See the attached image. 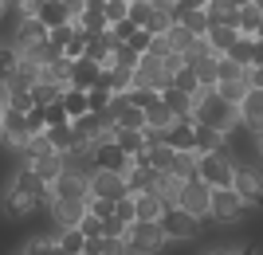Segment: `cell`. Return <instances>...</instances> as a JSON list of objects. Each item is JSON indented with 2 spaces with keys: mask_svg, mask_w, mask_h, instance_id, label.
Listing matches in <instances>:
<instances>
[{
  "mask_svg": "<svg viewBox=\"0 0 263 255\" xmlns=\"http://www.w3.org/2000/svg\"><path fill=\"white\" fill-rule=\"evenodd\" d=\"M193 122H204V126H216L232 138L236 130H243L240 122V106L228 102L220 94V87H200L197 90V110H193Z\"/></svg>",
  "mask_w": 263,
  "mask_h": 255,
  "instance_id": "1",
  "label": "cell"
},
{
  "mask_svg": "<svg viewBox=\"0 0 263 255\" xmlns=\"http://www.w3.org/2000/svg\"><path fill=\"white\" fill-rule=\"evenodd\" d=\"M126 244H130L134 255H154V251H161L165 244H173V240H169L161 220H134L130 232H126Z\"/></svg>",
  "mask_w": 263,
  "mask_h": 255,
  "instance_id": "2",
  "label": "cell"
},
{
  "mask_svg": "<svg viewBox=\"0 0 263 255\" xmlns=\"http://www.w3.org/2000/svg\"><path fill=\"white\" fill-rule=\"evenodd\" d=\"M243 212H248V200L236 192V185H224V189H212V224H240Z\"/></svg>",
  "mask_w": 263,
  "mask_h": 255,
  "instance_id": "3",
  "label": "cell"
},
{
  "mask_svg": "<svg viewBox=\"0 0 263 255\" xmlns=\"http://www.w3.org/2000/svg\"><path fill=\"white\" fill-rule=\"evenodd\" d=\"M200 177L209 181L212 189H224L236 181V161H232L228 149H212V153H200Z\"/></svg>",
  "mask_w": 263,
  "mask_h": 255,
  "instance_id": "4",
  "label": "cell"
},
{
  "mask_svg": "<svg viewBox=\"0 0 263 255\" xmlns=\"http://www.w3.org/2000/svg\"><path fill=\"white\" fill-rule=\"evenodd\" d=\"M47 212H51L55 228H79L83 216L90 212V200L87 197H51L47 200Z\"/></svg>",
  "mask_w": 263,
  "mask_h": 255,
  "instance_id": "5",
  "label": "cell"
},
{
  "mask_svg": "<svg viewBox=\"0 0 263 255\" xmlns=\"http://www.w3.org/2000/svg\"><path fill=\"white\" fill-rule=\"evenodd\" d=\"M161 224H165V232H169V240H181V244H193L200 236V216H193L189 208H181V204H173V208L161 216Z\"/></svg>",
  "mask_w": 263,
  "mask_h": 255,
  "instance_id": "6",
  "label": "cell"
},
{
  "mask_svg": "<svg viewBox=\"0 0 263 255\" xmlns=\"http://www.w3.org/2000/svg\"><path fill=\"white\" fill-rule=\"evenodd\" d=\"M177 204H181V208H189L193 216H200V220H209V212H212V185H209L204 177L185 181V185H181Z\"/></svg>",
  "mask_w": 263,
  "mask_h": 255,
  "instance_id": "7",
  "label": "cell"
},
{
  "mask_svg": "<svg viewBox=\"0 0 263 255\" xmlns=\"http://www.w3.org/2000/svg\"><path fill=\"white\" fill-rule=\"evenodd\" d=\"M90 161H95V169H126L134 165V153H126L122 149L118 138H106V142H95L90 145Z\"/></svg>",
  "mask_w": 263,
  "mask_h": 255,
  "instance_id": "8",
  "label": "cell"
},
{
  "mask_svg": "<svg viewBox=\"0 0 263 255\" xmlns=\"http://www.w3.org/2000/svg\"><path fill=\"white\" fill-rule=\"evenodd\" d=\"M236 192L248 200V208H259L263 204V173L255 165H236Z\"/></svg>",
  "mask_w": 263,
  "mask_h": 255,
  "instance_id": "9",
  "label": "cell"
},
{
  "mask_svg": "<svg viewBox=\"0 0 263 255\" xmlns=\"http://www.w3.org/2000/svg\"><path fill=\"white\" fill-rule=\"evenodd\" d=\"M47 192H35V189H24V185H16L12 181V189H8V197H4V208L12 212V216H28V212H35L40 204H47Z\"/></svg>",
  "mask_w": 263,
  "mask_h": 255,
  "instance_id": "10",
  "label": "cell"
},
{
  "mask_svg": "<svg viewBox=\"0 0 263 255\" xmlns=\"http://www.w3.org/2000/svg\"><path fill=\"white\" fill-rule=\"evenodd\" d=\"M40 40H47V24L40 20V16H20V24H16V35H12V47L20 51V55H28Z\"/></svg>",
  "mask_w": 263,
  "mask_h": 255,
  "instance_id": "11",
  "label": "cell"
},
{
  "mask_svg": "<svg viewBox=\"0 0 263 255\" xmlns=\"http://www.w3.org/2000/svg\"><path fill=\"white\" fill-rule=\"evenodd\" d=\"M90 177H95V173L67 165L63 173H59V181L51 185V197H90Z\"/></svg>",
  "mask_w": 263,
  "mask_h": 255,
  "instance_id": "12",
  "label": "cell"
},
{
  "mask_svg": "<svg viewBox=\"0 0 263 255\" xmlns=\"http://www.w3.org/2000/svg\"><path fill=\"white\" fill-rule=\"evenodd\" d=\"M90 192L110 197V200L126 197V192H130V185H126V173H122V169H95V177H90Z\"/></svg>",
  "mask_w": 263,
  "mask_h": 255,
  "instance_id": "13",
  "label": "cell"
},
{
  "mask_svg": "<svg viewBox=\"0 0 263 255\" xmlns=\"http://www.w3.org/2000/svg\"><path fill=\"white\" fill-rule=\"evenodd\" d=\"M0 138L8 145H16V149H24V145L32 142V130H28V110H16V106H8V114H4V126H0Z\"/></svg>",
  "mask_w": 263,
  "mask_h": 255,
  "instance_id": "14",
  "label": "cell"
},
{
  "mask_svg": "<svg viewBox=\"0 0 263 255\" xmlns=\"http://www.w3.org/2000/svg\"><path fill=\"white\" fill-rule=\"evenodd\" d=\"M240 122L248 133H259L263 130V87H252L248 99L240 102Z\"/></svg>",
  "mask_w": 263,
  "mask_h": 255,
  "instance_id": "15",
  "label": "cell"
},
{
  "mask_svg": "<svg viewBox=\"0 0 263 255\" xmlns=\"http://www.w3.org/2000/svg\"><path fill=\"white\" fill-rule=\"evenodd\" d=\"M134 204H138V220H161L165 212L173 208V204H169V200H165L161 192H154V189L134 192Z\"/></svg>",
  "mask_w": 263,
  "mask_h": 255,
  "instance_id": "16",
  "label": "cell"
},
{
  "mask_svg": "<svg viewBox=\"0 0 263 255\" xmlns=\"http://www.w3.org/2000/svg\"><path fill=\"white\" fill-rule=\"evenodd\" d=\"M99 75H102V63H99V59H90V55H83V59L71 63V87L90 90L95 83H99Z\"/></svg>",
  "mask_w": 263,
  "mask_h": 255,
  "instance_id": "17",
  "label": "cell"
},
{
  "mask_svg": "<svg viewBox=\"0 0 263 255\" xmlns=\"http://www.w3.org/2000/svg\"><path fill=\"white\" fill-rule=\"evenodd\" d=\"M161 99L169 102V110H173L177 118H193V110H197V94H193V90H181L177 83L161 90Z\"/></svg>",
  "mask_w": 263,
  "mask_h": 255,
  "instance_id": "18",
  "label": "cell"
},
{
  "mask_svg": "<svg viewBox=\"0 0 263 255\" xmlns=\"http://www.w3.org/2000/svg\"><path fill=\"white\" fill-rule=\"evenodd\" d=\"M75 20H79V28H83L87 35L106 32V28H110V20H106V0H102V4H83V12H79Z\"/></svg>",
  "mask_w": 263,
  "mask_h": 255,
  "instance_id": "19",
  "label": "cell"
},
{
  "mask_svg": "<svg viewBox=\"0 0 263 255\" xmlns=\"http://www.w3.org/2000/svg\"><path fill=\"white\" fill-rule=\"evenodd\" d=\"M154 177H157V169L149 165V161H142V157H134V165L126 169V185H130V192L154 189Z\"/></svg>",
  "mask_w": 263,
  "mask_h": 255,
  "instance_id": "20",
  "label": "cell"
},
{
  "mask_svg": "<svg viewBox=\"0 0 263 255\" xmlns=\"http://www.w3.org/2000/svg\"><path fill=\"white\" fill-rule=\"evenodd\" d=\"M165 142L173 145V149H197V122H193V118H181L177 126H169Z\"/></svg>",
  "mask_w": 263,
  "mask_h": 255,
  "instance_id": "21",
  "label": "cell"
},
{
  "mask_svg": "<svg viewBox=\"0 0 263 255\" xmlns=\"http://www.w3.org/2000/svg\"><path fill=\"white\" fill-rule=\"evenodd\" d=\"M165 35H169V47H173V51H181V55L197 51V44L204 40V35H197L193 28H189V24H181V20H177V24H173V28H169Z\"/></svg>",
  "mask_w": 263,
  "mask_h": 255,
  "instance_id": "22",
  "label": "cell"
},
{
  "mask_svg": "<svg viewBox=\"0 0 263 255\" xmlns=\"http://www.w3.org/2000/svg\"><path fill=\"white\" fill-rule=\"evenodd\" d=\"M228 142H232V138H228L224 130L197 122V149H200V153H212V149H228Z\"/></svg>",
  "mask_w": 263,
  "mask_h": 255,
  "instance_id": "23",
  "label": "cell"
},
{
  "mask_svg": "<svg viewBox=\"0 0 263 255\" xmlns=\"http://www.w3.org/2000/svg\"><path fill=\"white\" fill-rule=\"evenodd\" d=\"M177 122H181V118H177V114L169 110V102H165V99H157L154 106L145 110V126H149V130H161V133H169V126H177Z\"/></svg>",
  "mask_w": 263,
  "mask_h": 255,
  "instance_id": "24",
  "label": "cell"
},
{
  "mask_svg": "<svg viewBox=\"0 0 263 255\" xmlns=\"http://www.w3.org/2000/svg\"><path fill=\"white\" fill-rule=\"evenodd\" d=\"M240 35H243V32L236 28V24H212L204 40L212 44V51H220V55H224V51H228V47L236 44V40H240Z\"/></svg>",
  "mask_w": 263,
  "mask_h": 255,
  "instance_id": "25",
  "label": "cell"
},
{
  "mask_svg": "<svg viewBox=\"0 0 263 255\" xmlns=\"http://www.w3.org/2000/svg\"><path fill=\"white\" fill-rule=\"evenodd\" d=\"M173 173H177L181 181L200 177V149H177V157H173Z\"/></svg>",
  "mask_w": 263,
  "mask_h": 255,
  "instance_id": "26",
  "label": "cell"
},
{
  "mask_svg": "<svg viewBox=\"0 0 263 255\" xmlns=\"http://www.w3.org/2000/svg\"><path fill=\"white\" fill-rule=\"evenodd\" d=\"M114 138L122 142V149L134 157H142L145 149H149V138H145V130H126V126H114Z\"/></svg>",
  "mask_w": 263,
  "mask_h": 255,
  "instance_id": "27",
  "label": "cell"
},
{
  "mask_svg": "<svg viewBox=\"0 0 263 255\" xmlns=\"http://www.w3.org/2000/svg\"><path fill=\"white\" fill-rule=\"evenodd\" d=\"M40 20H44L47 28H55V24L75 20V8H71L67 0H44V8H40Z\"/></svg>",
  "mask_w": 263,
  "mask_h": 255,
  "instance_id": "28",
  "label": "cell"
},
{
  "mask_svg": "<svg viewBox=\"0 0 263 255\" xmlns=\"http://www.w3.org/2000/svg\"><path fill=\"white\" fill-rule=\"evenodd\" d=\"M47 138H51V145L59 149V153H67V149H75V145H79V130H75V122L47 126Z\"/></svg>",
  "mask_w": 263,
  "mask_h": 255,
  "instance_id": "29",
  "label": "cell"
},
{
  "mask_svg": "<svg viewBox=\"0 0 263 255\" xmlns=\"http://www.w3.org/2000/svg\"><path fill=\"white\" fill-rule=\"evenodd\" d=\"M173 157H177V149H173L169 142H154V145L142 153V161H149L157 173H165V169H173Z\"/></svg>",
  "mask_w": 263,
  "mask_h": 255,
  "instance_id": "30",
  "label": "cell"
},
{
  "mask_svg": "<svg viewBox=\"0 0 263 255\" xmlns=\"http://www.w3.org/2000/svg\"><path fill=\"white\" fill-rule=\"evenodd\" d=\"M59 99H63L67 114H71V122H75V118H83V114L90 110V94H87L83 87H67L63 94H59Z\"/></svg>",
  "mask_w": 263,
  "mask_h": 255,
  "instance_id": "31",
  "label": "cell"
},
{
  "mask_svg": "<svg viewBox=\"0 0 263 255\" xmlns=\"http://www.w3.org/2000/svg\"><path fill=\"white\" fill-rule=\"evenodd\" d=\"M59 232V251L63 255H83L87 251V232L83 228H55Z\"/></svg>",
  "mask_w": 263,
  "mask_h": 255,
  "instance_id": "32",
  "label": "cell"
},
{
  "mask_svg": "<svg viewBox=\"0 0 263 255\" xmlns=\"http://www.w3.org/2000/svg\"><path fill=\"white\" fill-rule=\"evenodd\" d=\"M28 59H35L40 67H55L59 59H67V51H63L59 44H51V40H40V44L28 51Z\"/></svg>",
  "mask_w": 263,
  "mask_h": 255,
  "instance_id": "33",
  "label": "cell"
},
{
  "mask_svg": "<svg viewBox=\"0 0 263 255\" xmlns=\"http://www.w3.org/2000/svg\"><path fill=\"white\" fill-rule=\"evenodd\" d=\"M181 185H185V181L177 177L173 169H165V173H157V177H154V192H161L169 204H177V197H181Z\"/></svg>",
  "mask_w": 263,
  "mask_h": 255,
  "instance_id": "34",
  "label": "cell"
},
{
  "mask_svg": "<svg viewBox=\"0 0 263 255\" xmlns=\"http://www.w3.org/2000/svg\"><path fill=\"white\" fill-rule=\"evenodd\" d=\"M224 55H232L236 63H243V67H252V63H255V35H248V32H243L240 40H236V44H232L228 51H224Z\"/></svg>",
  "mask_w": 263,
  "mask_h": 255,
  "instance_id": "35",
  "label": "cell"
},
{
  "mask_svg": "<svg viewBox=\"0 0 263 255\" xmlns=\"http://www.w3.org/2000/svg\"><path fill=\"white\" fill-rule=\"evenodd\" d=\"M216 87H220V94H224L228 102L240 106V102L248 99V90H252V79H248V75H243V79H224V83H216Z\"/></svg>",
  "mask_w": 263,
  "mask_h": 255,
  "instance_id": "36",
  "label": "cell"
},
{
  "mask_svg": "<svg viewBox=\"0 0 263 255\" xmlns=\"http://www.w3.org/2000/svg\"><path fill=\"white\" fill-rule=\"evenodd\" d=\"M259 28H263V8L259 4H240V32H248V35H259Z\"/></svg>",
  "mask_w": 263,
  "mask_h": 255,
  "instance_id": "37",
  "label": "cell"
},
{
  "mask_svg": "<svg viewBox=\"0 0 263 255\" xmlns=\"http://www.w3.org/2000/svg\"><path fill=\"white\" fill-rule=\"evenodd\" d=\"M16 251H28V255H47V251H59V232L55 236H32V240H24Z\"/></svg>",
  "mask_w": 263,
  "mask_h": 255,
  "instance_id": "38",
  "label": "cell"
},
{
  "mask_svg": "<svg viewBox=\"0 0 263 255\" xmlns=\"http://www.w3.org/2000/svg\"><path fill=\"white\" fill-rule=\"evenodd\" d=\"M118 126H126V130H145V106H138V102H126L118 110Z\"/></svg>",
  "mask_w": 263,
  "mask_h": 255,
  "instance_id": "39",
  "label": "cell"
},
{
  "mask_svg": "<svg viewBox=\"0 0 263 255\" xmlns=\"http://www.w3.org/2000/svg\"><path fill=\"white\" fill-rule=\"evenodd\" d=\"M204 255H240V251H252V244L243 240H212L209 247H200Z\"/></svg>",
  "mask_w": 263,
  "mask_h": 255,
  "instance_id": "40",
  "label": "cell"
},
{
  "mask_svg": "<svg viewBox=\"0 0 263 255\" xmlns=\"http://www.w3.org/2000/svg\"><path fill=\"white\" fill-rule=\"evenodd\" d=\"M20 67V51L12 44H0V83H8V75Z\"/></svg>",
  "mask_w": 263,
  "mask_h": 255,
  "instance_id": "41",
  "label": "cell"
},
{
  "mask_svg": "<svg viewBox=\"0 0 263 255\" xmlns=\"http://www.w3.org/2000/svg\"><path fill=\"white\" fill-rule=\"evenodd\" d=\"M248 75V67L243 63H236L232 55H220V63H216V83H224V79H243Z\"/></svg>",
  "mask_w": 263,
  "mask_h": 255,
  "instance_id": "42",
  "label": "cell"
},
{
  "mask_svg": "<svg viewBox=\"0 0 263 255\" xmlns=\"http://www.w3.org/2000/svg\"><path fill=\"white\" fill-rule=\"evenodd\" d=\"M173 83H177L181 90H193V94H197V90L204 87V83H200V75H197V67H193V63H185V67H181V71L173 75Z\"/></svg>",
  "mask_w": 263,
  "mask_h": 255,
  "instance_id": "43",
  "label": "cell"
},
{
  "mask_svg": "<svg viewBox=\"0 0 263 255\" xmlns=\"http://www.w3.org/2000/svg\"><path fill=\"white\" fill-rule=\"evenodd\" d=\"M130 20L138 24V28H149V20H154V0H130Z\"/></svg>",
  "mask_w": 263,
  "mask_h": 255,
  "instance_id": "44",
  "label": "cell"
},
{
  "mask_svg": "<svg viewBox=\"0 0 263 255\" xmlns=\"http://www.w3.org/2000/svg\"><path fill=\"white\" fill-rule=\"evenodd\" d=\"M130 99L138 102V106H145V110H149V106L161 99V90H157V87H138V83H134V87H130Z\"/></svg>",
  "mask_w": 263,
  "mask_h": 255,
  "instance_id": "45",
  "label": "cell"
},
{
  "mask_svg": "<svg viewBox=\"0 0 263 255\" xmlns=\"http://www.w3.org/2000/svg\"><path fill=\"white\" fill-rule=\"evenodd\" d=\"M106 20L110 24L130 20V0H106Z\"/></svg>",
  "mask_w": 263,
  "mask_h": 255,
  "instance_id": "46",
  "label": "cell"
},
{
  "mask_svg": "<svg viewBox=\"0 0 263 255\" xmlns=\"http://www.w3.org/2000/svg\"><path fill=\"white\" fill-rule=\"evenodd\" d=\"M90 212H95V216H99V220H106V216H114V200L110 197H99V192H90Z\"/></svg>",
  "mask_w": 263,
  "mask_h": 255,
  "instance_id": "47",
  "label": "cell"
},
{
  "mask_svg": "<svg viewBox=\"0 0 263 255\" xmlns=\"http://www.w3.org/2000/svg\"><path fill=\"white\" fill-rule=\"evenodd\" d=\"M83 55H87V32L79 28V32H75V40L67 44V59H83Z\"/></svg>",
  "mask_w": 263,
  "mask_h": 255,
  "instance_id": "48",
  "label": "cell"
},
{
  "mask_svg": "<svg viewBox=\"0 0 263 255\" xmlns=\"http://www.w3.org/2000/svg\"><path fill=\"white\" fill-rule=\"evenodd\" d=\"M40 8H44V0H20V16H40Z\"/></svg>",
  "mask_w": 263,
  "mask_h": 255,
  "instance_id": "49",
  "label": "cell"
},
{
  "mask_svg": "<svg viewBox=\"0 0 263 255\" xmlns=\"http://www.w3.org/2000/svg\"><path fill=\"white\" fill-rule=\"evenodd\" d=\"M248 79H252V87H263V63H252V67H248Z\"/></svg>",
  "mask_w": 263,
  "mask_h": 255,
  "instance_id": "50",
  "label": "cell"
},
{
  "mask_svg": "<svg viewBox=\"0 0 263 255\" xmlns=\"http://www.w3.org/2000/svg\"><path fill=\"white\" fill-rule=\"evenodd\" d=\"M177 8H209V0H181Z\"/></svg>",
  "mask_w": 263,
  "mask_h": 255,
  "instance_id": "51",
  "label": "cell"
},
{
  "mask_svg": "<svg viewBox=\"0 0 263 255\" xmlns=\"http://www.w3.org/2000/svg\"><path fill=\"white\" fill-rule=\"evenodd\" d=\"M252 142H255V157L263 161V130H259V133H252Z\"/></svg>",
  "mask_w": 263,
  "mask_h": 255,
  "instance_id": "52",
  "label": "cell"
},
{
  "mask_svg": "<svg viewBox=\"0 0 263 255\" xmlns=\"http://www.w3.org/2000/svg\"><path fill=\"white\" fill-rule=\"evenodd\" d=\"M255 63H263V35H255Z\"/></svg>",
  "mask_w": 263,
  "mask_h": 255,
  "instance_id": "53",
  "label": "cell"
},
{
  "mask_svg": "<svg viewBox=\"0 0 263 255\" xmlns=\"http://www.w3.org/2000/svg\"><path fill=\"white\" fill-rule=\"evenodd\" d=\"M4 12H8V0H0V16H4Z\"/></svg>",
  "mask_w": 263,
  "mask_h": 255,
  "instance_id": "54",
  "label": "cell"
},
{
  "mask_svg": "<svg viewBox=\"0 0 263 255\" xmlns=\"http://www.w3.org/2000/svg\"><path fill=\"white\" fill-rule=\"evenodd\" d=\"M232 4H236V8H240V4H252V0H232Z\"/></svg>",
  "mask_w": 263,
  "mask_h": 255,
  "instance_id": "55",
  "label": "cell"
},
{
  "mask_svg": "<svg viewBox=\"0 0 263 255\" xmlns=\"http://www.w3.org/2000/svg\"><path fill=\"white\" fill-rule=\"evenodd\" d=\"M83 4H102V0H83Z\"/></svg>",
  "mask_w": 263,
  "mask_h": 255,
  "instance_id": "56",
  "label": "cell"
},
{
  "mask_svg": "<svg viewBox=\"0 0 263 255\" xmlns=\"http://www.w3.org/2000/svg\"><path fill=\"white\" fill-rule=\"evenodd\" d=\"M169 4H181V0H169Z\"/></svg>",
  "mask_w": 263,
  "mask_h": 255,
  "instance_id": "57",
  "label": "cell"
},
{
  "mask_svg": "<svg viewBox=\"0 0 263 255\" xmlns=\"http://www.w3.org/2000/svg\"><path fill=\"white\" fill-rule=\"evenodd\" d=\"M255 4H259V8H263V0H255Z\"/></svg>",
  "mask_w": 263,
  "mask_h": 255,
  "instance_id": "58",
  "label": "cell"
}]
</instances>
